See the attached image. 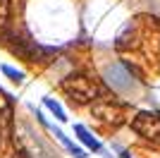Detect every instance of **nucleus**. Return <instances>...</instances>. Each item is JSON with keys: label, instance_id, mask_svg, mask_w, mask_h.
<instances>
[{"label": "nucleus", "instance_id": "f257e3e1", "mask_svg": "<svg viewBox=\"0 0 160 158\" xmlns=\"http://www.w3.org/2000/svg\"><path fill=\"white\" fill-rule=\"evenodd\" d=\"M62 89L74 103H88L93 101L100 93V86L96 84L91 77H84V74H72L62 82Z\"/></svg>", "mask_w": 160, "mask_h": 158}, {"label": "nucleus", "instance_id": "f03ea898", "mask_svg": "<svg viewBox=\"0 0 160 158\" xmlns=\"http://www.w3.org/2000/svg\"><path fill=\"white\" fill-rule=\"evenodd\" d=\"M132 129L151 144H160V113L155 110L136 113V118L132 120Z\"/></svg>", "mask_w": 160, "mask_h": 158}, {"label": "nucleus", "instance_id": "7ed1b4c3", "mask_svg": "<svg viewBox=\"0 0 160 158\" xmlns=\"http://www.w3.org/2000/svg\"><path fill=\"white\" fill-rule=\"evenodd\" d=\"M74 134L79 137V141H81L84 146H86L88 151H93V153L103 151V144L98 141V137H93V134H91V132H88L84 125H74Z\"/></svg>", "mask_w": 160, "mask_h": 158}, {"label": "nucleus", "instance_id": "20e7f679", "mask_svg": "<svg viewBox=\"0 0 160 158\" xmlns=\"http://www.w3.org/2000/svg\"><path fill=\"white\" fill-rule=\"evenodd\" d=\"M50 129L55 132V137H58V139H60V141H62V144H65V149H67V151H69V153H72L74 158H86V151H84L81 146H77V144H74V141H72V139H69V137H67V134H65V132H62V129H58V127H55V125L50 127Z\"/></svg>", "mask_w": 160, "mask_h": 158}, {"label": "nucleus", "instance_id": "39448f33", "mask_svg": "<svg viewBox=\"0 0 160 158\" xmlns=\"http://www.w3.org/2000/svg\"><path fill=\"white\" fill-rule=\"evenodd\" d=\"M43 105H46L48 110L55 115V120H58V122H67V113H65V108H62V105L58 103L55 98H43Z\"/></svg>", "mask_w": 160, "mask_h": 158}, {"label": "nucleus", "instance_id": "423d86ee", "mask_svg": "<svg viewBox=\"0 0 160 158\" xmlns=\"http://www.w3.org/2000/svg\"><path fill=\"white\" fill-rule=\"evenodd\" d=\"M0 70H2V74H5V77L12 79L14 84H22V82H24V72H22V70H17V67H12V65H2Z\"/></svg>", "mask_w": 160, "mask_h": 158}, {"label": "nucleus", "instance_id": "0eeeda50", "mask_svg": "<svg viewBox=\"0 0 160 158\" xmlns=\"http://www.w3.org/2000/svg\"><path fill=\"white\" fill-rule=\"evenodd\" d=\"M7 22H10V3L0 0V31H5Z\"/></svg>", "mask_w": 160, "mask_h": 158}]
</instances>
